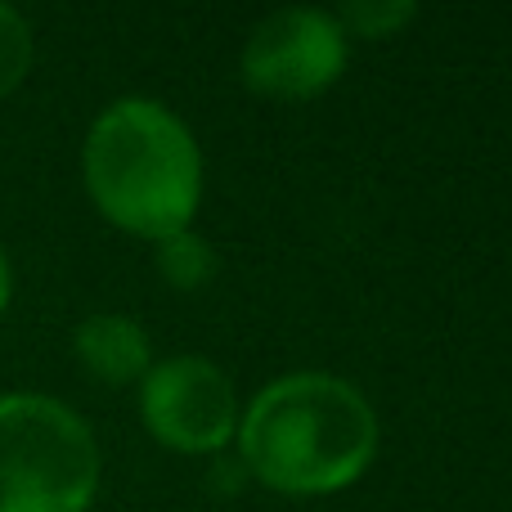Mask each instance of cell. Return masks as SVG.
Here are the masks:
<instances>
[{
    "label": "cell",
    "mask_w": 512,
    "mask_h": 512,
    "mask_svg": "<svg viewBox=\"0 0 512 512\" xmlns=\"http://www.w3.org/2000/svg\"><path fill=\"white\" fill-rule=\"evenodd\" d=\"M409 18H414V5H400V0H360V5H346L337 14V27H351L355 36H391Z\"/></svg>",
    "instance_id": "9c48e42d"
},
{
    "label": "cell",
    "mask_w": 512,
    "mask_h": 512,
    "mask_svg": "<svg viewBox=\"0 0 512 512\" xmlns=\"http://www.w3.org/2000/svg\"><path fill=\"white\" fill-rule=\"evenodd\" d=\"M243 463L283 495H328L369 468L378 418L369 400L328 373H292L252 400L239 423Z\"/></svg>",
    "instance_id": "6da1fadb"
},
{
    "label": "cell",
    "mask_w": 512,
    "mask_h": 512,
    "mask_svg": "<svg viewBox=\"0 0 512 512\" xmlns=\"http://www.w3.org/2000/svg\"><path fill=\"white\" fill-rule=\"evenodd\" d=\"M32 68V27L18 9L0 5V99L18 86Z\"/></svg>",
    "instance_id": "ba28073f"
},
{
    "label": "cell",
    "mask_w": 512,
    "mask_h": 512,
    "mask_svg": "<svg viewBox=\"0 0 512 512\" xmlns=\"http://www.w3.org/2000/svg\"><path fill=\"white\" fill-rule=\"evenodd\" d=\"M346 68V36L324 9H279L252 27L243 45V81L274 99L328 90Z\"/></svg>",
    "instance_id": "5b68a950"
},
{
    "label": "cell",
    "mask_w": 512,
    "mask_h": 512,
    "mask_svg": "<svg viewBox=\"0 0 512 512\" xmlns=\"http://www.w3.org/2000/svg\"><path fill=\"white\" fill-rule=\"evenodd\" d=\"M140 409L162 445L185 454H207L230 445L239 432L234 382L203 355H171L144 373Z\"/></svg>",
    "instance_id": "277c9868"
},
{
    "label": "cell",
    "mask_w": 512,
    "mask_h": 512,
    "mask_svg": "<svg viewBox=\"0 0 512 512\" xmlns=\"http://www.w3.org/2000/svg\"><path fill=\"white\" fill-rule=\"evenodd\" d=\"M86 189L113 225L144 239L189 230L203 194V158L176 113L153 99H117L86 135Z\"/></svg>",
    "instance_id": "7a4b0ae2"
},
{
    "label": "cell",
    "mask_w": 512,
    "mask_h": 512,
    "mask_svg": "<svg viewBox=\"0 0 512 512\" xmlns=\"http://www.w3.org/2000/svg\"><path fill=\"white\" fill-rule=\"evenodd\" d=\"M77 360L86 373H95L108 387H126V382L144 378L149 364V337L131 315H90L72 337Z\"/></svg>",
    "instance_id": "8992f818"
},
{
    "label": "cell",
    "mask_w": 512,
    "mask_h": 512,
    "mask_svg": "<svg viewBox=\"0 0 512 512\" xmlns=\"http://www.w3.org/2000/svg\"><path fill=\"white\" fill-rule=\"evenodd\" d=\"M5 306H9V261L0 252V315H5Z\"/></svg>",
    "instance_id": "30bf717a"
},
{
    "label": "cell",
    "mask_w": 512,
    "mask_h": 512,
    "mask_svg": "<svg viewBox=\"0 0 512 512\" xmlns=\"http://www.w3.org/2000/svg\"><path fill=\"white\" fill-rule=\"evenodd\" d=\"M95 486L99 445L68 405L0 396V512H86Z\"/></svg>",
    "instance_id": "3957f363"
},
{
    "label": "cell",
    "mask_w": 512,
    "mask_h": 512,
    "mask_svg": "<svg viewBox=\"0 0 512 512\" xmlns=\"http://www.w3.org/2000/svg\"><path fill=\"white\" fill-rule=\"evenodd\" d=\"M158 270H162V279L180 292L207 288L216 274V252H212V243L194 230L167 234V239H158Z\"/></svg>",
    "instance_id": "52a82bcc"
}]
</instances>
